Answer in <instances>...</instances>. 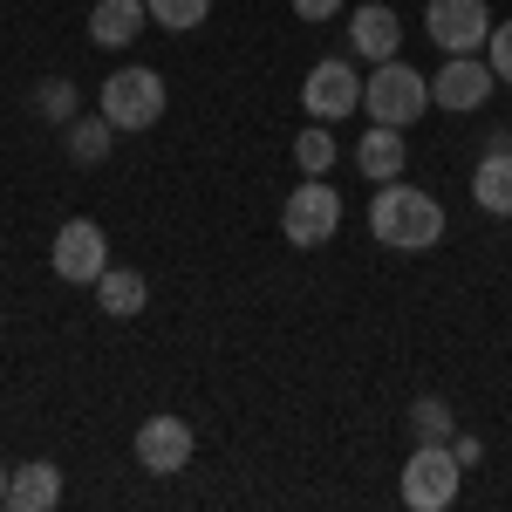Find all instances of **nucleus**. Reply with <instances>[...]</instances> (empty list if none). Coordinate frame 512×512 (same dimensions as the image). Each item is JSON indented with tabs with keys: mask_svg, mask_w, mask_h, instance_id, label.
<instances>
[{
	"mask_svg": "<svg viewBox=\"0 0 512 512\" xmlns=\"http://www.w3.org/2000/svg\"><path fill=\"white\" fill-rule=\"evenodd\" d=\"M369 233L383 239V246H396V253H431L437 239H444V205L431 192L390 178V185H376V198H369Z\"/></svg>",
	"mask_w": 512,
	"mask_h": 512,
	"instance_id": "obj_1",
	"label": "nucleus"
},
{
	"mask_svg": "<svg viewBox=\"0 0 512 512\" xmlns=\"http://www.w3.org/2000/svg\"><path fill=\"white\" fill-rule=\"evenodd\" d=\"M362 110L369 123H390V130H410V123L431 110V76H417L410 62H376V76H362Z\"/></svg>",
	"mask_w": 512,
	"mask_h": 512,
	"instance_id": "obj_2",
	"label": "nucleus"
},
{
	"mask_svg": "<svg viewBox=\"0 0 512 512\" xmlns=\"http://www.w3.org/2000/svg\"><path fill=\"white\" fill-rule=\"evenodd\" d=\"M458 478H465V465H458L451 444H417V451L403 458V506L410 512H444L458 499Z\"/></svg>",
	"mask_w": 512,
	"mask_h": 512,
	"instance_id": "obj_3",
	"label": "nucleus"
},
{
	"mask_svg": "<svg viewBox=\"0 0 512 512\" xmlns=\"http://www.w3.org/2000/svg\"><path fill=\"white\" fill-rule=\"evenodd\" d=\"M103 117L117 130H151L164 117V76L158 69H117L103 76Z\"/></svg>",
	"mask_w": 512,
	"mask_h": 512,
	"instance_id": "obj_4",
	"label": "nucleus"
},
{
	"mask_svg": "<svg viewBox=\"0 0 512 512\" xmlns=\"http://www.w3.org/2000/svg\"><path fill=\"white\" fill-rule=\"evenodd\" d=\"M335 226H342V192L321 185V178L294 185V198L280 205V233L294 246H321V239H335Z\"/></svg>",
	"mask_w": 512,
	"mask_h": 512,
	"instance_id": "obj_5",
	"label": "nucleus"
},
{
	"mask_svg": "<svg viewBox=\"0 0 512 512\" xmlns=\"http://www.w3.org/2000/svg\"><path fill=\"white\" fill-rule=\"evenodd\" d=\"M48 267H55V280H69V287H96L103 267H110V239H103V226H96V219H69V226L55 233Z\"/></svg>",
	"mask_w": 512,
	"mask_h": 512,
	"instance_id": "obj_6",
	"label": "nucleus"
},
{
	"mask_svg": "<svg viewBox=\"0 0 512 512\" xmlns=\"http://www.w3.org/2000/svg\"><path fill=\"white\" fill-rule=\"evenodd\" d=\"M301 110L315 123H335V117H355L362 110V76H355L342 55H328V62H315L308 69V82H301Z\"/></svg>",
	"mask_w": 512,
	"mask_h": 512,
	"instance_id": "obj_7",
	"label": "nucleus"
},
{
	"mask_svg": "<svg viewBox=\"0 0 512 512\" xmlns=\"http://www.w3.org/2000/svg\"><path fill=\"white\" fill-rule=\"evenodd\" d=\"M424 28L444 55H478L485 35H492V7L485 0H431L424 7Z\"/></svg>",
	"mask_w": 512,
	"mask_h": 512,
	"instance_id": "obj_8",
	"label": "nucleus"
},
{
	"mask_svg": "<svg viewBox=\"0 0 512 512\" xmlns=\"http://www.w3.org/2000/svg\"><path fill=\"white\" fill-rule=\"evenodd\" d=\"M492 82H499L492 62H478V55H444V69L431 76V103L458 117V110H478V103L492 96Z\"/></svg>",
	"mask_w": 512,
	"mask_h": 512,
	"instance_id": "obj_9",
	"label": "nucleus"
},
{
	"mask_svg": "<svg viewBox=\"0 0 512 512\" xmlns=\"http://www.w3.org/2000/svg\"><path fill=\"white\" fill-rule=\"evenodd\" d=\"M137 465L144 472H185L192 465V424L185 417H144L137 424Z\"/></svg>",
	"mask_w": 512,
	"mask_h": 512,
	"instance_id": "obj_10",
	"label": "nucleus"
},
{
	"mask_svg": "<svg viewBox=\"0 0 512 512\" xmlns=\"http://www.w3.org/2000/svg\"><path fill=\"white\" fill-rule=\"evenodd\" d=\"M144 28H151V7L144 0H96L89 7V41L96 48H130Z\"/></svg>",
	"mask_w": 512,
	"mask_h": 512,
	"instance_id": "obj_11",
	"label": "nucleus"
},
{
	"mask_svg": "<svg viewBox=\"0 0 512 512\" xmlns=\"http://www.w3.org/2000/svg\"><path fill=\"white\" fill-rule=\"evenodd\" d=\"M349 41H355V55H369V62H390L396 41H403V21H396L383 0H369V7H355V14H349Z\"/></svg>",
	"mask_w": 512,
	"mask_h": 512,
	"instance_id": "obj_12",
	"label": "nucleus"
},
{
	"mask_svg": "<svg viewBox=\"0 0 512 512\" xmlns=\"http://www.w3.org/2000/svg\"><path fill=\"white\" fill-rule=\"evenodd\" d=\"M403 158H410V144H403V130H390V123L362 130V144H355V171H362V178H376V185L403 178Z\"/></svg>",
	"mask_w": 512,
	"mask_h": 512,
	"instance_id": "obj_13",
	"label": "nucleus"
},
{
	"mask_svg": "<svg viewBox=\"0 0 512 512\" xmlns=\"http://www.w3.org/2000/svg\"><path fill=\"white\" fill-rule=\"evenodd\" d=\"M55 499H62V472H55L48 458L21 465V472H7V506H14V512H55Z\"/></svg>",
	"mask_w": 512,
	"mask_h": 512,
	"instance_id": "obj_14",
	"label": "nucleus"
},
{
	"mask_svg": "<svg viewBox=\"0 0 512 512\" xmlns=\"http://www.w3.org/2000/svg\"><path fill=\"white\" fill-rule=\"evenodd\" d=\"M472 198L478 212H492V219H512V151H485L472 171Z\"/></svg>",
	"mask_w": 512,
	"mask_h": 512,
	"instance_id": "obj_15",
	"label": "nucleus"
},
{
	"mask_svg": "<svg viewBox=\"0 0 512 512\" xmlns=\"http://www.w3.org/2000/svg\"><path fill=\"white\" fill-rule=\"evenodd\" d=\"M96 301H103V315H144V301H151V287L137 267H103L96 280Z\"/></svg>",
	"mask_w": 512,
	"mask_h": 512,
	"instance_id": "obj_16",
	"label": "nucleus"
},
{
	"mask_svg": "<svg viewBox=\"0 0 512 512\" xmlns=\"http://www.w3.org/2000/svg\"><path fill=\"white\" fill-rule=\"evenodd\" d=\"M110 137H117V123H110V117H76V123H69V158H76V164H103V158H110Z\"/></svg>",
	"mask_w": 512,
	"mask_h": 512,
	"instance_id": "obj_17",
	"label": "nucleus"
},
{
	"mask_svg": "<svg viewBox=\"0 0 512 512\" xmlns=\"http://www.w3.org/2000/svg\"><path fill=\"white\" fill-rule=\"evenodd\" d=\"M144 7H151V21L171 28V35H192L198 21L212 14V0H144Z\"/></svg>",
	"mask_w": 512,
	"mask_h": 512,
	"instance_id": "obj_18",
	"label": "nucleus"
},
{
	"mask_svg": "<svg viewBox=\"0 0 512 512\" xmlns=\"http://www.w3.org/2000/svg\"><path fill=\"white\" fill-rule=\"evenodd\" d=\"M410 431H417V444H444V437H451V403L417 396V403H410Z\"/></svg>",
	"mask_w": 512,
	"mask_h": 512,
	"instance_id": "obj_19",
	"label": "nucleus"
},
{
	"mask_svg": "<svg viewBox=\"0 0 512 512\" xmlns=\"http://www.w3.org/2000/svg\"><path fill=\"white\" fill-rule=\"evenodd\" d=\"M294 164H301L308 178H321V171L335 164V137H328V130H301V137H294Z\"/></svg>",
	"mask_w": 512,
	"mask_h": 512,
	"instance_id": "obj_20",
	"label": "nucleus"
},
{
	"mask_svg": "<svg viewBox=\"0 0 512 512\" xmlns=\"http://www.w3.org/2000/svg\"><path fill=\"white\" fill-rule=\"evenodd\" d=\"M485 62H492V76L512 82V21H492V35H485Z\"/></svg>",
	"mask_w": 512,
	"mask_h": 512,
	"instance_id": "obj_21",
	"label": "nucleus"
},
{
	"mask_svg": "<svg viewBox=\"0 0 512 512\" xmlns=\"http://www.w3.org/2000/svg\"><path fill=\"white\" fill-rule=\"evenodd\" d=\"M41 117H55V123H76V89L69 82H41Z\"/></svg>",
	"mask_w": 512,
	"mask_h": 512,
	"instance_id": "obj_22",
	"label": "nucleus"
},
{
	"mask_svg": "<svg viewBox=\"0 0 512 512\" xmlns=\"http://www.w3.org/2000/svg\"><path fill=\"white\" fill-rule=\"evenodd\" d=\"M294 14H301V21H335L342 0H294Z\"/></svg>",
	"mask_w": 512,
	"mask_h": 512,
	"instance_id": "obj_23",
	"label": "nucleus"
},
{
	"mask_svg": "<svg viewBox=\"0 0 512 512\" xmlns=\"http://www.w3.org/2000/svg\"><path fill=\"white\" fill-rule=\"evenodd\" d=\"M0 506H7V465H0Z\"/></svg>",
	"mask_w": 512,
	"mask_h": 512,
	"instance_id": "obj_24",
	"label": "nucleus"
}]
</instances>
